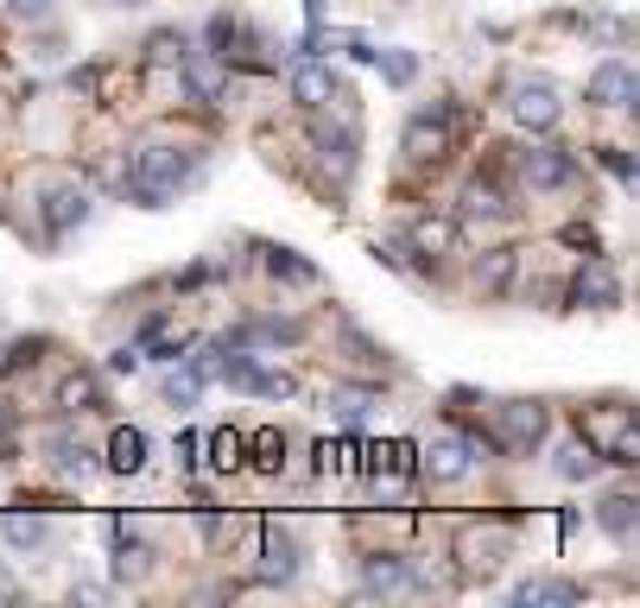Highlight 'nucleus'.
I'll return each mask as SVG.
<instances>
[{
	"label": "nucleus",
	"instance_id": "nucleus-1",
	"mask_svg": "<svg viewBox=\"0 0 640 608\" xmlns=\"http://www.w3.org/2000/svg\"><path fill=\"white\" fill-rule=\"evenodd\" d=\"M190 172H197V159H190L185 146H140L134 152V203L140 210H159L172 190H185Z\"/></svg>",
	"mask_w": 640,
	"mask_h": 608
},
{
	"label": "nucleus",
	"instance_id": "nucleus-2",
	"mask_svg": "<svg viewBox=\"0 0 640 608\" xmlns=\"http://www.w3.org/2000/svg\"><path fill=\"white\" fill-rule=\"evenodd\" d=\"M559 114H565V102H559V89H552V83L527 76V83L514 89V121H520L527 134H552V127H559Z\"/></svg>",
	"mask_w": 640,
	"mask_h": 608
},
{
	"label": "nucleus",
	"instance_id": "nucleus-3",
	"mask_svg": "<svg viewBox=\"0 0 640 608\" xmlns=\"http://www.w3.org/2000/svg\"><path fill=\"white\" fill-rule=\"evenodd\" d=\"M456 121V102H431V108H418V114H406V146H413L418 159H438L444 152V134H451Z\"/></svg>",
	"mask_w": 640,
	"mask_h": 608
},
{
	"label": "nucleus",
	"instance_id": "nucleus-4",
	"mask_svg": "<svg viewBox=\"0 0 640 608\" xmlns=\"http://www.w3.org/2000/svg\"><path fill=\"white\" fill-rule=\"evenodd\" d=\"M216 368H223V381L235 387V394H273V399L292 394V381H286V374H266L261 361H248V356H223Z\"/></svg>",
	"mask_w": 640,
	"mask_h": 608
},
{
	"label": "nucleus",
	"instance_id": "nucleus-5",
	"mask_svg": "<svg viewBox=\"0 0 640 608\" xmlns=\"http://www.w3.org/2000/svg\"><path fill=\"white\" fill-rule=\"evenodd\" d=\"M520 178H527V190H559V184H570V152L532 146V152H520Z\"/></svg>",
	"mask_w": 640,
	"mask_h": 608
},
{
	"label": "nucleus",
	"instance_id": "nucleus-6",
	"mask_svg": "<svg viewBox=\"0 0 640 608\" xmlns=\"http://www.w3.org/2000/svg\"><path fill=\"white\" fill-rule=\"evenodd\" d=\"M590 102L597 108H635V64H628V58L597 64V76H590Z\"/></svg>",
	"mask_w": 640,
	"mask_h": 608
},
{
	"label": "nucleus",
	"instance_id": "nucleus-7",
	"mask_svg": "<svg viewBox=\"0 0 640 608\" xmlns=\"http://www.w3.org/2000/svg\"><path fill=\"white\" fill-rule=\"evenodd\" d=\"M501 450H532L539 437H545V406H532V399H520V406H501Z\"/></svg>",
	"mask_w": 640,
	"mask_h": 608
},
{
	"label": "nucleus",
	"instance_id": "nucleus-8",
	"mask_svg": "<svg viewBox=\"0 0 640 608\" xmlns=\"http://www.w3.org/2000/svg\"><path fill=\"white\" fill-rule=\"evenodd\" d=\"M109 469L114 475H140V469H147V431L140 425H114L109 431Z\"/></svg>",
	"mask_w": 640,
	"mask_h": 608
},
{
	"label": "nucleus",
	"instance_id": "nucleus-9",
	"mask_svg": "<svg viewBox=\"0 0 640 608\" xmlns=\"http://www.w3.org/2000/svg\"><path fill=\"white\" fill-rule=\"evenodd\" d=\"M89 222V190H58V197H45V228L51 235H71V228H83Z\"/></svg>",
	"mask_w": 640,
	"mask_h": 608
},
{
	"label": "nucleus",
	"instance_id": "nucleus-10",
	"mask_svg": "<svg viewBox=\"0 0 640 608\" xmlns=\"http://www.w3.org/2000/svg\"><path fill=\"white\" fill-rule=\"evenodd\" d=\"M109 399H102V381L96 374H64V387H58V412L64 419H83V412H102Z\"/></svg>",
	"mask_w": 640,
	"mask_h": 608
},
{
	"label": "nucleus",
	"instance_id": "nucleus-11",
	"mask_svg": "<svg viewBox=\"0 0 640 608\" xmlns=\"http://www.w3.org/2000/svg\"><path fill=\"white\" fill-rule=\"evenodd\" d=\"M570 298H577V305H590V311H608V305L622 298V286H615V273H608L603 260H590V266L577 273V286H570Z\"/></svg>",
	"mask_w": 640,
	"mask_h": 608
},
{
	"label": "nucleus",
	"instance_id": "nucleus-12",
	"mask_svg": "<svg viewBox=\"0 0 640 608\" xmlns=\"http://www.w3.org/2000/svg\"><path fill=\"white\" fill-rule=\"evenodd\" d=\"M362 583H368L375 596H393V590H406V583H413V564H406L400 551H375V558L362 564Z\"/></svg>",
	"mask_w": 640,
	"mask_h": 608
},
{
	"label": "nucleus",
	"instance_id": "nucleus-13",
	"mask_svg": "<svg viewBox=\"0 0 640 608\" xmlns=\"http://www.w3.org/2000/svg\"><path fill=\"white\" fill-rule=\"evenodd\" d=\"M292 89H299V102H311V108L337 102V76L324 71L317 58H299V76H292Z\"/></svg>",
	"mask_w": 640,
	"mask_h": 608
},
{
	"label": "nucleus",
	"instance_id": "nucleus-14",
	"mask_svg": "<svg viewBox=\"0 0 640 608\" xmlns=\"http://www.w3.org/2000/svg\"><path fill=\"white\" fill-rule=\"evenodd\" d=\"M425 457H431V463H425V475H431V482H456V475H469V444H463V437L431 444Z\"/></svg>",
	"mask_w": 640,
	"mask_h": 608
},
{
	"label": "nucleus",
	"instance_id": "nucleus-15",
	"mask_svg": "<svg viewBox=\"0 0 640 608\" xmlns=\"http://www.w3.org/2000/svg\"><path fill=\"white\" fill-rule=\"evenodd\" d=\"M185 89H190V102H223V71H216V58L203 51V58H190L185 64Z\"/></svg>",
	"mask_w": 640,
	"mask_h": 608
},
{
	"label": "nucleus",
	"instance_id": "nucleus-16",
	"mask_svg": "<svg viewBox=\"0 0 640 608\" xmlns=\"http://www.w3.org/2000/svg\"><path fill=\"white\" fill-rule=\"evenodd\" d=\"M597 526L615 533L622 545H635V495H628V488H622V495H608V501L597 507Z\"/></svg>",
	"mask_w": 640,
	"mask_h": 608
},
{
	"label": "nucleus",
	"instance_id": "nucleus-17",
	"mask_svg": "<svg viewBox=\"0 0 640 608\" xmlns=\"http://www.w3.org/2000/svg\"><path fill=\"white\" fill-rule=\"evenodd\" d=\"M514 603H583L577 583H559V576H532V583H514Z\"/></svg>",
	"mask_w": 640,
	"mask_h": 608
},
{
	"label": "nucleus",
	"instance_id": "nucleus-18",
	"mask_svg": "<svg viewBox=\"0 0 640 608\" xmlns=\"http://www.w3.org/2000/svg\"><path fill=\"white\" fill-rule=\"evenodd\" d=\"M463 222H476V228H482V222H507V203L494 197L489 184H469V190H463Z\"/></svg>",
	"mask_w": 640,
	"mask_h": 608
},
{
	"label": "nucleus",
	"instance_id": "nucleus-19",
	"mask_svg": "<svg viewBox=\"0 0 640 608\" xmlns=\"http://www.w3.org/2000/svg\"><path fill=\"white\" fill-rule=\"evenodd\" d=\"M51 469H58V475H89V450L76 444L71 431H58V437H51Z\"/></svg>",
	"mask_w": 640,
	"mask_h": 608
},
{
	"label": "nucleus",
	"instance_id": "nucleus-20",
	"mask_svg": "<svg viewBox=\"0 0 640 608\" xmlns=\"http://www.w3.org/2000/svg\"><path fill=\"white\" fill-rule=\"evenodd\" d=\"M266 266H273L286 286H311V280H317V266H311V260H299V253H286V248H266Z\"/></svg>",
	"mask_w": 640,
	"mask_h": 608
},
{
	"label": "nucleus",
	"instance_id": "nucleus-21",
	"mask_svg": "<svg viewBox=\"0 0 640 608\" xmlns=\"http://www.w3.org/2000/svg\"><path fill=\"white\" fill-rule=\"evenodd\" d=\"M330 406H337V419H342V425H362V419L375 412V387H342V394L330 399Z\"/></svg>",
	"mask_w": 640,
	"mask_h": 608
},
{
	"label": "nucleus",
	"instance_id": "nucleus-22",
	"mask_svg": "<svg viewBox=\"0 0 640 608\" xmlns=\"http://www.w3.org/2000/svg\"><path fill=\"white\" fill-rule=\"evenodd\" d=\"M51 538V526L45 520H26V513H7V545H20V551H38Z\"/></svg>",
	"mask_w": 640,
	"mask_h": 608
},
{
	"label": "nucleus",
	"instance_id": "nucleus-23",
	"mask_svg": "<svg viewBox=\"0 0 640 608\" xmlns=\"http://www.w3.org/2000/svg\"><path fill=\"white\" fill-rule=\"evenodd\" d=\"M266 558H273V576H292V571H299V545L286 538V526H266Z\"/></svg>",
	"mask_w": 640,
	"mask_h": 608
},
{
	"label": "nucleus",
	"instance_id": "nucleus-24",
	"mask_svg": "<svg viewBox=\"0 0 640 608\" xmlns=\"http://www.w3.org/2000/svg\"><path fill=\"white\" fill-rule=\"evenodd\" d=\"M552 469H559V475H570V482H583V475H597V457H590V450H583V444H559V457H552Z\"/></svg>",
	"mask_w": 640,
	"mask_h": 608
},
{
	"label": "nucleus",
	"instance_id": "nucleus-25",
	"mask_svg": "<svg viewBox=\"0 0 640 608\" xmlns=\"http://www.w3.org/2000/svg\"><path fill=\"white\" fill-rule=\"evenodd\" d=\"M248 450H254V463H261L266 475H273L279 463H286V437H279L273 425H261V431H254V444H248Z\"/></svg>",
	"mask_w": 640,
	"mask_h": 608
},
{
	"label": "nucleus",
	"instance_id": "nucleus-26",
	"mask_svg": "<svg viewBox=\"0 0 640 608\" xmlns=\"http://www.w3.org/2000/svg\"><path fill=\"white\" fill-rule=\"evenodd\" d=\"M210 450H216V457H210L216 469H241V463H248V457H241V450H248V437H241V431H228V425L210 437Z\"/></svg>",
	"mask_w": 640,
	"mask_h": 608
},
{
	"label": "nucleus",
	"instance_id": "nucleus-27",
	"mask_svg": "<svg viewBox=\"0 0 640 608\" xmlns=\"http://www.w3.org/2000/svg\"><path fill=\"white\" fill-rule=\"evenodd\" d=\"M228 45H235V13H216V20L203 26V51H210V58H228Z\"/></svg>",
	"mask_w": 640,
	"mask_h": 608
},
{
	"label": "nucleus",
	"instance_id": "nucleus-28",
	"mask_svg": "<svg viewBox=\"0 0 640 608\" xmlns=\"http://www.w3.org/2000/svg\"><path fill=\"white\" fill-rule=\"evenodd\" d=\"M375 64L387 71V83H400V89L418 76V58H413V51H387V58H375Z\"/></svg>",
	"mask_w": 640,
	"mask_h": 608
},
{
	"label": "nucleus",
	"instance_id": "nucleus-29",
	"mask_svg": "<svg viewBox=\"0 0 640 608\" xmlns=\"http://www.w3.org/2000/svg\"><path fill=\"white\" fill-rule=\"evenodd\" d=\"M482 286H489V291L514 286V253H494V260H482Z\"/></svg>",
	"mask_w": 640,
	"mask_h": 608
},
{
	"label": "nucleus",
	"instance_id": "nucleus-30",
	"mask_svg": "<svg viewBox=\"0 0 640 608\" xmlns=\"http://www.w3.org/2000/svg\"><path fill=\"white\" fill-rule=\"evenodd\" d=\"M597 165H603V172H615L622 184H635V159H628L622 146H603V152H597Z\"/></svg>",
	"mask_w": 640,
	"mask_h": 608
},
{
	"label": "nucleus",
	"instance_id": "nucleus-31",
	"mask_svg": "<svg viewBox=\"0 0 640 608\" xmlns=\"http://www.w3.org/2000/svg\"><path fill=\"white\" fill-rule=\"evenodd\" d=\"M7 13H13V20H45L51 0H7Z\"/></svg>",
	"mask_w": 640,
	"mask_h": 608
},
{
	"label": "nucleus",
	"instance_id": "nucleus-32",
	"mask_svg": "<svg viewBox=\"0 0 640 608\" xmlns=\"http://www.w3.org/2000/svg\"><path fill=\"white\" fill-rule=\"evenodd\" d=\"M342 51H349L355 64H375V58H380V51H375V45H368V38H342Z\"/></svg>",
	"mask_w": 640,
	"mask_h": 608
},
{
	"label": "nucleus",
	"instance_id": "nucleus-33",
	"mask_svg": "<svg viewBox=\"0 0 640 608\" xmlns=\"http://www.w3.org/2000/svg\"><path fill=\"white\" fill-rule=\"evenodd\" d=\"M178 45H185L178 33H159V51H152V45H147V51L159 58V64H172V58H178Z\"/></svg>",
	"mask_w": 640,
	"mask_h": 608
},
{
	"label": "nucleus",
	"instance_id": "nucleus-34",
	"mask_svg": "<svg viewBox=\"0 0 640 608\" xmlns=\"http://www.w3.org/2000/svg\"><path fill=\"white\" fill-rule=\"evenodd\" d=\"M185 356V336H172V343H159V349H152V361H178Z\"/></svg>",
	"mask_w": 640,
	"mask_h": 608
},
{
	"label": "nucleus",
	"instance_id": "nucleus-35",
	"mask_svg": "<svg viewBox=\"0 0 640 608\" xmlns=\"http://www.w3.org/2000/svg\"><path fill=\"white\" fill-rule=\"evenodd\" d=\"M109 368H114V374H134V368H140V349H121V356H114Z\"/></svg>",
	"mask_w": 640,
	"mask_h": 608
},
{
	"label": "nucleus",
	"instance_id": "nucleus-36",
	"mask_svg": "<svg viewBox=\"0 0 640 608\" xmlns=\"http://www.w3.org/2000/svg\"><path fill=\"white\" fill-rule=\"evenodd\" d=\"M304 26H324V0H304Z\"/></svg>",
	"mask_w": 640,
	"mask_h": 608
},
{
	"label": "nucleus",
	"instance_id": "nucleus-37",
	"mask_svg": "<svg viewBox=\"0 0 640 608\" xmlns=\"http://www.w3.org/2000/svg\"><path fill=\"white\" fill-rule=\"evenodd\" d=\"M13 596H20V583H13V576L0 571V603H13Z\"/></svg>",
	"mask_w": 640,
	"mask_h": 608
},
{
	"label": "nucleus",
	"instance_id": "nucleus-38",
	"mask_svg": "<svg viewBox=\"0 0 640 608\" xmlns=\"http://www.w3.org/2000/svg\"><path fill=\"white\" fill-rule=\"evenodd\" d=\"M114 7H134V0H114Z\"/></svg>",
	"mask_w": 640,
	"mask_h": 608
}]
</instances>
